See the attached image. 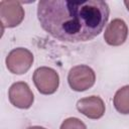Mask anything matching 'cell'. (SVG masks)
I'll use <instances>...</instances> for the list:
<instances>
[{
  "label": "cell",
  "instance_id": "obj_1",
  "mask_svg": "<svg viewBox=\"0 0 129 129\" xmlns=\"http://www.w3.org/2000/svg\"><path fill=\"white\" fill-rule=\"evenodd\" d=\"M109 14V6L103 0H41L37 3V18L43 30L64 42L93 39L102 32Z\"/></svg>",
  "mask_w": 129,
  "mask_h": 129
},
{
  "label": "cell",
  "instance_id": "obj_2",
  "mask_svg": "<svg viewBox=\"0 0 129 129\" xmlns=\"http://www.w3.org/2000/svg\"><path fill=\"white\" fill-rule=\"evenodd\" d=\"M68 82L72 90L83 92L94 86L96 82V74L89 66L79 64L70 70Z\"/></svg>",
  "mask_w": 129,
  "mask_h": 129
},
{
  "label": "cell",
  "instance_id": "obj_3",
  "mask_svg": "<svg viewBox=\"0 0 129 129\" xmlns=\"http://www.w3.org/2000/svg\"><path fill=\"white\" fill-rule=\"evenodd\" d=\"M33 83L40 94L51 95L53 94L59 85V77L56 71L48 67L37 68L32 77Z\"/></svg>",
  "mask_w": 129,
  "mask_h": 129
},
{
  "label": "cell",
  "instance_id": "obj_4",
  "mask_svg": "<svg viewBox=\"0 0 129 129\" xmlns=\"http://www.w3.org/2000/svg\"><path fill=\"white\" fill-rule=\"evenodd\" d=\"M32 52L24 47L12 49L6 56L5 62L9 72L15 75L25 74L33 63Z\"/></svg>",
  "mask_w": 129,
  "mask_h": 129
},
{
  "label": "cell",
  "instance_id": "obj_5",
  "mask_svg": "<svg viewBox=\"0 0 129 129\" xmlns=\"http://www.w3.org/2000/svg\"><path fill=\"white\" fill-rule=\"evenodd\" d=\"M24 9L20 2L2 0L0 2V20L2 29L4 27L12 28L19 25L24 19Z\"/></svg>",
  "mask_w": 129,
  "mask_h": 129
},
{
  "label": "cell",
  "instance_id": "obj_6",
  "mask_svg": "<svg viewBox=\"0 0 129 129\" xmlns=\"http://www.w3.org/2000/svg\"><path fill=\"white\" fill-rule=\"evenodd\" d=\"M10 103L19 109H28L32 106L34 96L29 86L24 82H16L11 85L8 91Z\"/></svg>",
  "mask_w": 129,
  "mask_h": 129
},
{
  "label": "cell",
  "instance_id": "obj_7",
  "mask_svg": "<svg viewBox=\"0 0 129 129\" xmlns=\"http://www.w3.org/2000/svg\"><path fill=\"white\" fill-rule=\"evenodd\" d=\"M128 36V26L123 19L115 18L106 27L104 32L105 41L112 46L123 44Z\"/></svg>",
  "mask_w": 129,
  "mask_h": 129
},
{
  "label": "cell",
  "instance_id": "obj_8",
  "mask_svg": "<svg viewBox=\"0 0 129 129\" xmlns=\"http://www.w3.org/2000/svg\"><path fill=\"white\" fill-rule=\"evenodd\" d=\"M80 113L90 119H100L105 114V104L99 96H90L80 99L77 103Z\"/></svg>",
  "mask_w": 129,
  "mask_h": 129
},
{
  "label": "cell",
  "instance_id": "obj_9",
  "mask_svg": "<svg viewBox=\"0 0 129 129\" xmlns=\"http://www.w3.org/2000/svg\"><path fill=\"white\" fill-rule=\"evenodd\" d=\"M113 104L115 109L121 114H129V85L120 88L114 96Z\"/></svg>",
  "mask_w": 129,
  "mask_h": 129
},
{
  "label": "cell",
  "instance_id": "obj_10",
  "mask_svg": "<svg viewBox=\"0 0 129 129\" xmlns=\"http://www.w3.org/2000/svg\"><path fill=\"white\" fill-rule=\"evenodd\" d=\"M59 129H87V126L79 118L70 117L61 123Z\"/></svg>",
  "mask_w": 129,
  "mask_h": 129
},
{
  "label": "cell",
  "instance_id": "obj_11",
  "mask_svg": "<svg viewBox=\"0 0 129 129\" xmlns=\"http://www.w3.org/2000/svg\"><path fill=\"white\" fill-rule=\"evenodd\" d=\"M26 129H46V128L41 127V126H30V127H28Z\"/></svg>",
  "mask_w": 129,
  "mask_h": 129
},
{
  "label": "cell",
  "instance_id": "obj_12",
  "mask_svg": "<svg viewBox=\"0 0 129 129\" xmlns=\"http://www.w3.org/2000/svg\"><path fill=\"white\" fill-rule=\"evenodd\" d=\"M124 4H125V6H126L127 10L129 11V0H125V1H124Z\"/></svg>",
  "mask_w": 129,
  "mask_h": 129
}]
</instances>
